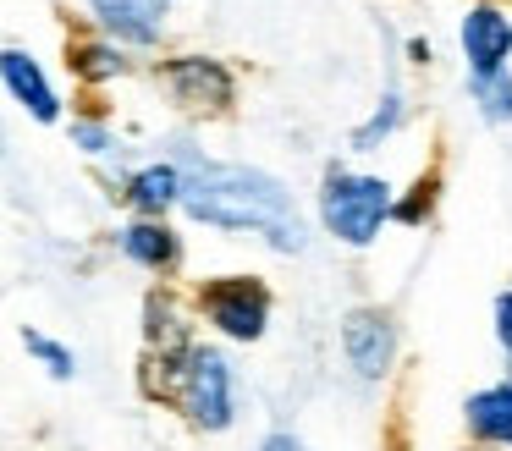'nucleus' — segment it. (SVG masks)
I'll use <instances>...</instances> for the list:
<instances>
[{
	"label": "nucleus",
	"instance_id": "obj_1",
	"mask_svg": "<svg viewBox=\"0 0 512 451\" xmlns=\"http://www.w3.org/2000/svg\"><path fill=\"white\" fill-rule=\"evenodd\" d=\"M182 209L199 226L215 231H254L265 237L276 253H298L303 248V220L292 193L276 176L254 171V165H221V160H199L182 154Z\"/></svg>",
	"mask_w": 512,
	"mask_h": 451
},
{
	"label": "nucleus",
	"instance_id": "obj_2",
	"mask_svg": "<svg viewBox=\"0 0 512 451\" xmlns=\"http://www.w3.org/2000/svg\"><path fill=\"white\" fill-rule=\"evenodd\" d=\"M149 396L171 402L193 429L221 435L237 418V391H232V363L204 341H182V347L149 352Z\"/></svg>",
	"mask_w": 512,
	"mask_h": 451
},
{
	"label": "nucleus",
	"instance_id": "obj_3",
	"mask_svg": "<svg viewBox=\"0 0 512 451\" xmlns=\"http://www.w3.org/2000/svg\"><path fill=\"white\" fill-rule=\"evenodd\" d=\"M320 215L325 231L342 237L347 248H364L380 237V226L391 220V187L380 176H353V171H331L320 187Z\"/></svg>",
	"mask_w": 512,
	"mask_h": 451
},
{
	"label": "nucleus",
	"instance_id": "obj_4",
	"mask_svg": "<svg viewBox=\"0 0 512 451\" xmlns=\"http://www.w3.org/2000/svg\"><path fill=\"white\" fill-rule=\"evenodd\" d=\"M199 314L226 341H259L270 330V292L254 275H215L199 286Z\"/></svg>",
	"mask_w": 512,
	"mask_h": 451
},
{
	"label": "nucleus",
	"instance_id": "obj_5",
	"mask_svg": "<svg viewBox=\"0 0 512 451\" xmlns=\"http://www.w3.org/2000/svg\"><path fill=\"white\" fill-rule=\"evenodd\" d=\"M155 77L182 110H210L215 116V110H226L237 99L232 66L215 61V55H166V61L155 66Z\"/></svg>",
	"mask_w": 512,
	"mask_h": 451
},
{
	"label": "nucleus",
	"instance_id": "obj_6",
	"mask_svg": "<svg viewBox=\"0 0 512 451\" xmlns=\"http://www.w3.org/2000/svg\"><path fill=\"white\" fill-rule=\"evenodd\" d=\"M342 352L358 380H380L397 358V319L386 308H353L342 325Z\"/></svg>",
	"mask_w": 512,
	"mask_h": 451
},
{
	"label": "nucleus",
	"instance_id": "obj_7",
	"mask_svg": "<svg viewBox=\"0 0 512 451\" xmlns=\"http://www.w3.org/2000/svg\"><path fill=\"white\" fill-rule=\"evenodd\" d=\"M0 88L39 121V127H56L61 121V94L50 83V72L39 66V55H28L23 44H6L0 50Z\"/></svg>",
	"mask_w": 512,
	"mask_h": 451
},
{
	"label": "nucleus",
	"instance_id": "obj_8",
	"mask_svg": "<svg viewBox=\"0 0 512 451\" xmlns=\"http://www.w3.org/2000/svg\"><path fill=\"white\" fill-rule=\"evenodd\" d=\"M177 0H89L94 22L116 44H155Z\"/></svg>",
	"mask_w": 512,
	"mask_h": 451
},
{
	"label": "nucleus",
	"instance_id": "obj_9",
	"mask_svg": "<svg viewBox=\"0 0 512 451\" xmlns=\"http://www.w3.org/2000/svg\"><path fill=\"white\" fill-rule=\"evenodd\" d=\"M463 55L468 77L474 72H501L512 61V17L501 6H468L463 17Z\"/></svg>",
	"mask_w": 512,
	"mask_h": 451
},
{
	"label": "nucleus",
	"instance_id": "obj_10",
	"mask_svg": "<svg viewBox=\"0 0 512 451\" xmlns=\"http://www.w3.org/2000/svg\"><path fill=\"white\" fill-rule=\"evenodd\" d=\"M116 248H122L127 264H138V270L149 275H171L182 264V237L166 226V220H127L122 231H116Z\"/></svg>",
	"mask_w": 512,
	"mask_h": 451
},
{
	"label": "nucleus",
	"instance_id": "obj_11",
	"mask_svg": "<svg viewBox=\"0 0 512 451\" xmlns=\"http://www.w3.org/2000/svg\"><path fill=\"white\" fill-rule=\"evenodd\" d=\"M122 198L133 204V215L144 220H166V209L182 204V165L177 160H155V165H138L127 176Z\"/></svg>",
	"mask_w": 512,
	"mask_h": 451
},
{
	"label": "nucleus",
	"instance_id": "obj_12",
	"mask_svg": "<svg viewBox=\"0 0 512 451\" xmlns=\"http://www.w3.org/2000/svg\"><path fill=\"white\" fill-rule=\"evenodd\" d=\"M468 435L490 440V446H512V385H485V391L468 396L463 407Z\"/></svg>",
	"mask_w": 512,
	"mask_h": 451
},
{
	"label": "nucleus",
	"instance_id": "obj_13",
	"mask_svg": "<svg viewBox=\"0 0 512 451\" xmlns=\"http://www.w3.org/2000/svg\"><path fill=\"white\" fill-rule=\"evenodd\" d=\"M67 61H72V72H78L83 83H111V77H122L127 66H133L116 39H72Z\"/></svg>",
	"mask_w": 512,
	"mask_h": 451
},
{
	"label": "nucleus",
	"instance_id": "obj_14",
	"mask_svg": "<svg viewBox=\"0 0 512 451\" xmlns=\"http://www.w3.org/2000/svg\"><path fill=\"white\" fill-rule=\"evenodd\" d=\"M23 347H28V358H34L50 380H72V374H78V352H72L67 341L45 336V330H23Z\"/></svg>",
	"mask_w": 512,
	"mask_h": 451
},
{
	"label": "nucleus",
	"instance_id": "obj_15",
	"mask_svg": "<svg viewBox=\"0 0 512 451\" xmlns=\"http://www.w3.org/2000/svg\"><path fill=\"white\" fill-rule=\"evenodd\" d=\"M468 88H474L479 110H485L490 121H512V72L507 66H501V72H474Z\"/></svg>",
	"mask_w": 512,
	"mask_h": 451
},
{
	"label": "nucleus",
	"instance_id": "obj_16",
	"mask_svg": "<svg viewBox=\"0 0 512 451\" xmlns=\"http://www.w3.org/2000/svg\"><path fill=\"white\" fill-rule=\"evenodd\" d=\"M397 121H402V94H397V88H386L380 110H375V116H369L364 127L353 132V149H380V143H386L391 132H397Z\"/></svg>",
	"mask_w": 512,
	"mask_h": 451
},
{
	"label": "nucleus",
	"instance_id": "obj_17",
	"mask_svg": "<svg viewBox=\"0 0 512 451\" xmlns=\"http://www.w3.org/2000/svg\"><path fill=\"white\" fill-rule=\"evenodd\" d=\"M435 209V176H419V182H413V193L402 198H391V220H402V226H424V215H430Z\"/></svg>",
	"mask_w": 512,
	"mask_h": 451
},
{
	"label": "nucleus",
	"instance_id": "obj_18",
	"mask_svg": "<svg viewBox=\"0 0 512 451\" xmlns=\"http://www.w3.org/2000/svg\"><path fill=\"white\" fill-rule=\"evenodd\" d=\"M72 143H78L83 154H111L116 149V132L105 127V121H94V116H78V121H72Z\"/></svg>",
	"mask_w": 512,
	"mask_h": 451
},
{
	"label": "nucleus",
	"instance_id": "obj_19",
	"mask_svg": "<svg viewBox=\"0 0 512 451\" xmlns=\"http://www.w3.org/2000/svg\"><path fill=\"white\" fill-rule=\"evenodd\" d=\"M496 336H501V347H507V358H512V292L496 297Z\"/></svg>",
	"mask_w": 512,
	"mask_h": 451
},
{
	"label": "nucleus",
	"instance_id": "obj_20",
	"mask_svg": "<svg viewBox=\"0 0 512 451\" xmlns=\"http://www.w3.org/2000/svg\"><path fill=\"white\" fill-rule=\"evenodd\" d=\"M259 451H303V440L281 429V435H270V440H265V446H259Z\"/></svg>",
	"mask_w": 512,
	"mask_h": 451
},
{
	"label": "nucleus",
	"instance_id": "obj_21",
	"mask_svg": "<svg viewBox=\"0 0 512 451\" xmlns=\"http://www.w3.org/2000/svg\"><path fill=\"white\" fill-rule=\"evenodd\" d=\"M0 154H6V127H0Z\"/></svg>",
	"mask_w": 512,
	"mask_h": 451
},
{
	"label": "nucleus",
	"instance_id": "obj_22",
	"mask_svg": "<svg viewBox=\"0 0 512 451\" xmlns=\"http://www.w3.org/2000/svg\"><path fill=\"white\" fill-rule=\"evenodd\" d=\"M507 385H512V380H507Z\"/></svg>",
	"mask_w": 512,
	"mask_h": 451
}]
</instances>
